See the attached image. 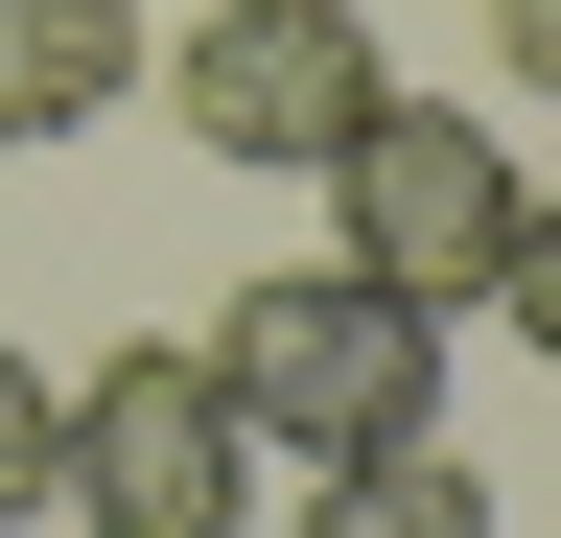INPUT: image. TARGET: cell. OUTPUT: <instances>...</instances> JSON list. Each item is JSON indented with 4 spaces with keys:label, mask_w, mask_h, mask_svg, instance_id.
I'll return each mask as SVG.
<instances>
[{
    "label": "cell",
    "mask_w": 561,
    "mask_h": 538,
    "mask_svg": "<svg viewBox=\"0 0 561 538\" xmlns=\"http://www.w3.org/2000/svg\"><path fill=\"white\" fill-rule=\"evenodd\" d=\"M47 515H70V538H234V515H257V422L210 398L187 328L47 375Z\"/></svg>",
    "instance_id": "obj_2"
},
{
    "label": "cell",
    "mask_w": 561,
    "mask_h": 538,
    "mask_svg": "<svg viewBox=\"0 0 561 538\" xmlns=\"http://www.w3.org/2000/svg\"><path fill=\"white\" fill-rule=\"evenodd\" d=\"M210 398L280 445V468H351V445H445V328L375 305L351 257H280V282L210 305Z\"/></svg>",
    "instance_id": "obj_1"
},
{
    "label": "cell",
    "mask_w": 561,
    "mask_h": 538,
    "mask_svg": "<svg viewBox=\"0 0 561 538\" xmlns=\"http://www.w3.org/2000/svg\"><path fill=\"white\" fill-rule=\"evenodd\" d=\"M280 538H491V468H445V445H351V468H305V515Z\"/></svg>",
    "instance_id": "obj_6"
},
{
    "label": "cell",
    "mask_w": 561,
    "mask_h": 538,
    "mask_svg": "<svg viewBox=\"0 0 561 538\" xmlns=\"http://www.w3.org/2000/svg\"><path fill=\"white\" fill-rule=\"evenodd\" d=\"M47 515V375H24V328H0V538Z\"/></svg>",
    "instance_id": "obj_7"
},
{
    "label": "cell",
    "mask_w": 561,
    "mask_h": 538,
    "mask_svg": "<svg viewBox=\"0 0 561 538\" xmlns=\"http://www.w3.org/2000/svg\"><path fill=\"white\" fill-rule=\"evenodd\" d=\"M491 71H515V94H561V0H491Z\"/></svg>",
    "instance_id": "obj_9"
},
{
    "label": "cell",
    "mask_w": 561,
    "mask_h": 538,
    "mask_svg": "<svg viewBox=\"0 0 561 538\" xmlns=\"http://www.w3.org/2000/svg\"><path fill=\"white\" fill-rule=\"evenodd\" d=\"M491 305H515L538 352H561V187H515V257H491Z\"/></svg>",
    "instance_id": "obj_8"
},
{
    "label": "cell",
    "mask_w": 561,
    "mask_h": 538,
    "mask_svg": "<svg viewBox=\"0 0 561 538\" xmlns=\"http://www.w3.org/2000/svg\"><path fill=\"white\" fill-rule=\"evenodd\" d=\"M140 94V0H0V141H94Z\"/></svg>",
    "instance_id": "obj_5"
},
{
    "label": "cell",
    "mask_w": 561,
    "mask_h": 538,
    "mask_svg": "<svg viewBox=\"0 0 561 538\" xmlns=\"http://www.w3.org/2000/svg\"><path fill=\"white\" fill-rule=\"evenodd\" d=\"M305 187H328V257H351L375 305H421V328L491 305V257H515V141H491V117H445V94H375Z\"/></svg>",
    "instance_id": "obj_3"
},
{
    "label": "cell",
    "mask_w": 561,
    "mask_h": 538,
    "mask_svg": "<svg viewBox=\"0 0 561 538\" xmlns=\"http://www.w3.org/2000/svg\"><path fill=\"white\" fill-rule=\"evenodd\" d=\"M375 94H398V47L351 24V0H210L187 24V141L210 164H328Z\"/></svg>",
    "instance_id": "obj_4"
}]
</instances>
